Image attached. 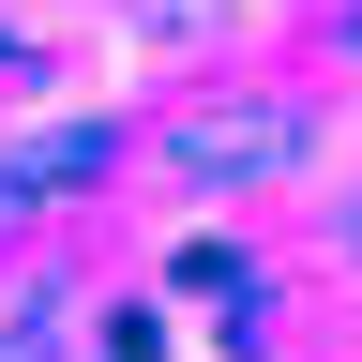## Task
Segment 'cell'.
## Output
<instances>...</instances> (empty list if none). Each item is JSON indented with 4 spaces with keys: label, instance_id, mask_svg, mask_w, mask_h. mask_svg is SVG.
<instances>
[{
    "label": "cell",
    "instance_id": "obj_1",
    "mask_svg": "<svg viewBox=\"0 0 362 362\" xmlns=\"http://www.w3.org/2000/svg\"><path fill=\"white\" fill-rule=\"evenodd\" d=\"M166 151L197 166V181H272V166L302 151V136H287V106H197V121L166 136Z\"/></svg>",
    "mask_w": 362,
    "mask_h": 362
}]
</instances>
